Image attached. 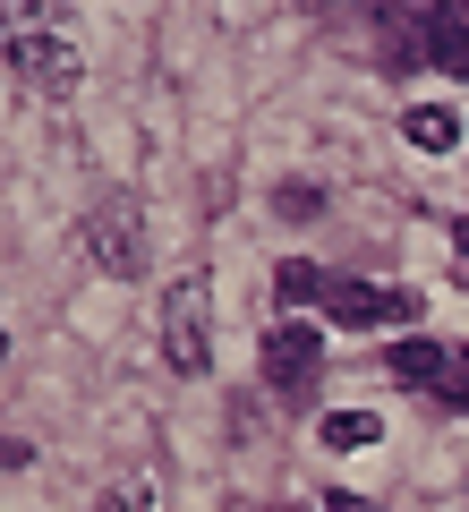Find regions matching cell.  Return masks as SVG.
Returning a JSON list of instances; mask_svg holds the SVG:
<instances>
[{
	"instance_id": "cell-1",
	"label": "cell",
	"mask_w": 469,
	"mask_h": 512,
	"mask_svg": "<svg viewBox=\"0 0 469 512\" xmlns=\"http://www.w3.org/2000/svg\"><path fill=\"white\" fill-rule=\"evenodd\" d=\"M0 43H9V60H18V77L35 94H77V43L52 35V18H35V9H0Z\"/></svg>"
},
{
	"instance_id": "cell-2",
	"label": "cell",
	"mask_w": 469,
	"mask_h": 512,
	"mask_svg": "<svg viewBox=\"0 0 469 512\" xmlns=\"http://www.w3.org/2000/svg\"><path fill=\"white\" fill-rule=\"evenodd\" d=\"M163 350H171L180 376H205V367H214V282H205V274H180V282H171Z\"/></svg>"
},
{
	"instance_id": "cell-3",
	"label": "cell",
	"mask_w": 469,
	"mask_h": 512,
	"mask_svg": "<svg viewBox=\"0 0 469 512\" xmlns=\"http://www.w3.org/2000/svg\"><path fill=\"white\" fill-rule=\"evenodd\" d=\"M86 256L103 265L111 282H137L145 274V214H137V197H103L86 214Z\"/></svg>"
},
{
	"instance_id": "cell-4",
	"label": "cell",
	"mask_w": 469,
	"mask_h": 512,
	"mask_svg": "<svg viewBox=\"0 0 469 512\" xmlns=\"http://www.w3.org/2000/svg\"><path fill=\"white\" fill-rule=\"evenodd\" d=\"M265 376H273V393H307V384L325 376V333L299 325V316L273 325V333H265Z\"/></svg>"
},
{
	"instance_id": "cell-5",
	"label": "cell",
	"mask_w": 469,
	"mask_h": 512,
	"mask_svg": "<svg viewBox=\"0 0 469 512\" xmlns=\"http://www.w3.org/2000/svg\"><path fill=\"white\" fill-rule=\"evenodd\" d=\"M325 316L350 333H376V325H410L418 316V291H376V282H333L325 291Z\"/></svg>"
},
{
	"instance_id": "cell-6",
	"label": "cell",
	"mask_w": 469,
	"mask_h": 512,
	"mask_svg": "<svg viewBox=\"0 0 469 512\" xmlns=\"http://www.w3.org/2000/svg\"><path fill=\"white\" fill-rule=\"evenodd\" d=\"M384 367H393L401 384H418V393H452V367H461V350L418 342V333H410V342H393V359H384Z\"/></svg>"
},
{
	"instance_id": "cell-7",
	"label": "cell",
	"mask_w": 469,
	"mask_h": 512,
	"mask_svg": "<svg viewBox=\"0 0 469 512\" xmlns=\"http://www.w3.org/2000/svg\"><path fill=\"white\" fill-rule=\"evenodd\" d=\"M427 60L452 77H469V9H435L427 18Z\"/></svg>"
},
{
	"instance_id": "cell-8",
	"label": "cell",
	"mask_w": 469,
	"mask_h": 512,
	"mask_svg": "<svg viewBox=\"0 0 469 512\" xmlns=\"http://www.w3.org/2000/svg\"><path fill=\"white\" fill-rule=\"evenodd\" d=\"M401 137L427 146V154H452V146H461V111H452V103H418L410 120H401Z\"/></svg>"
},
{
	"instance_id": "cell-9",
	"label": "cell",
	"mask_w": 469,
	"mask_h": 512,
	"mask_svg": "<svg viewBox=\"0 0 469 512\" xmlns=\"http://www.w3.org/2000/svg\"><path fill=\"white\" fill-rule=\"evenodd\" d=\"M325 444H333V453H367V444H384V427H376V410H333Z\"/></svg>"
},
{
	"instance_id": "cell-10",
	"label": "cell",
	"mask_w": 469,
	"mask_h": 512,
	"mask_svg": "<svg viewBox=\"0 0 469 512\" xmlns=\"http://www.w3.org/2000/svg\"><path fill=\"white\" fill-rule=\"evenodd\" d=\"M273 291H282V299H290V308H307V299H325V291H333V282H325V274H316V265H299V256H290L282 274H273Z\"/></svg>"
},
{
	"instance_id": "cell-11",
	"label": "cell",
	"mask_w": 469,
	"mask_h": 512,
	"mask_svg": "<svg viewBox=\"0 0 469 512\" xmlns=\"http://www.w3.org/2000/svg\"><path fill=\"white\" fill-rule=\"evenodd\" d=\"M94 512H145V487H137V478H128V487H111V495H103V504H94Z\"/></svg>"
},
{
	"instance_id": "cell-12",
	"label": "cell",
	"mask_w": 469,
	"mask_h": 512,
	"mask_svg": "<svg viewBox=\"0 0 469 512\" xmlns=\"http://www.w3.org/2000/svg\"><path fill=\"white\" fill-rule=\"evenodd\" d=\"M316 512H376V504H367V495H325Z\"/></svg>"
},
{
	"instance_id": "cell-13",
	"label": "cell",
	"mask_w": 469,
	"mask_h": 512,
	"mask_svg": "<svg viewBox=\"0 0 469 512\" xmlns=\"http://www.w3.org/2000/svg\"><path fill=\"white\" fill-rule=\"evenodd\" d=\"M452 402H469V350H461V367H452Z\"/></svg>"
},
{
	"instance_id": "cell-14",
	"label": "cell",
	"mask_w": 469,
	"mask_h": 512,
	"mask_svg": "<svg viewBox=\"0 0 469 512\" xmlns=\"http://www.w3.org/2000/svg\"><path fill=\"white\" fill-rule=\"evenodd\" d=\"M18 461H26V444H9V436H0V470H18Z\"/></svg>"
},
{
	"instance_id": "cell-15",
	"label": "cell",
	"mask_w": 469,
	"mask_h": 512,
	"mask_svg": "<svg viewBox=\"0 0 469 512\" xmlns=\"http://www.w3.org/2000/svg\"><path fill=\"white\" fill-rule=\"evenodd\" d=\"M452 239H461V265H469V214H461V231H452Z\"/></svg>"
},
{
	"instance_id": "cell-16",
	"label": "cell",
	"mask_w": 469,
	"mask_h": 512,
	"mask_svg": "<svg viewBox=\"0 0 469 512\" xmlns=\"http://www.w3.org/2000/svg\"><path fill=\"white\" fill-rule=\"evenodd\" d=\"M0 359H9V333H0Z\"/></svg>"
}]
</instances>
